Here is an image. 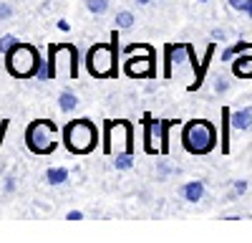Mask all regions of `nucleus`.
<instances>
[{"label":"nucleus","instance_id":"nucleus-29","mask_svg":"<svg viewBox=\"0 0 252 243\" xmlns=\"http://www.w3.org/2000/svg\"><path fill=\"white\" fill-rule=\"evenodd\" d=\"M0 56H3V51H0Z\"/></svg>","mask_w":252,"mask_h":243},{"label":"nucleus","instance_id":"nucleus-16","mask_svg":"<svg viewBox=\"0 0 252 243\" xmlns=\"http://www.w3.org/2000/svg\"><path fill=\"white\" fill-rule=\"evenodd\" d=\"M15 43H18V40H15V36H13V33L0 36V51H3V56H5V53H8V51H10Z\"/></svg>","mask_w":252,"mask_h":243},{"label":"nucleus","instance_id":"nucleus-10","mask_svg":"<svg viewBox=\"0 0 252 243\" xmlns=\"http://www.w3.org/2000/svg\"><path fill=\"white\" fill-rule=\"evenodd\" d=\"M232 74L240 79H252V53H242L235 64H232Z\"/></svg>","mask_w":252,"mask_h":243},{"label":"nucleus","instance_id":"nucleus-17","mask_svg":"<svg viewBox=\"0 0 252 243\" xmlns=\"http://www.w3.org/2000/svg\"><path fill=\"white\" fill-rule=\"evenodd\" d=\"M215 91H217V94H227V91H229V79L217 76V81H215Z\"/></svg>","mask_w":252,"mask_h":243},{"label":"nucleus","instance_id":"nucleus-20","mask_svg":"<svg viewBox=\"0 0 252 243\" xmlns=\"http://www.w3.org/2000/svg\"><path fill=\"white\" fill-rule=\"evenodd\" d=\"M13 15V8L8 3H0V20H8Z\"/></svg>","mask_w":252,"mask_h":243},{"label":"nucleus","instance_id":"nucleus-14","mask_svg":"<svg viewBox=\"0 0 252 243\" xmlns=\"http://www.w3.org/2000/svg\"><path fill=\"white\" fill-rule=\"evenodd\" d=\"M131 165H134V155H131V152L124 150V152H116V155H114V167H116V170H129Z\"/></svg>","mask_w":252,"mask_h":243},{"label":"nucleus","instance_id":"nucleus-1","mask_svg":"<svg viewBox=\"0 0 252 243\" xmlns=\"http://www.w3.org/2000/svg\"><path fill=\"white\" fill-rule=\"evenodd\" d=\"M182 145L189 155H207L217 147V129L207 119H192L182 129Z\"/></svg>","mask_w":252,"mask_h":243},{"label":"nucleus","instance_id":"nucleus-5","mask_svg":"<svg viewBox=\"0 0 252 243\" xmlns=\"http://www.w3.org/2000/svg\"><path fill=\"white\" fill-rule=\"evenodd\" d=\"M58 127L51 119H33L26 127V147L33 155H51L58 145Z\"/></svg>","mask_w":252,"mask_h":243},{"label":"nucleus","instance_id":"nucleus-6","mask_svg":"<svg viewBox=\"0 0 252 243\" xmlns=\"http://www.w3.org/2000/svg\"><path fill=\"white\" fill-rule=\"evenodd\" d=\"M116 48L111 43H96L86 53V69L94 79H111L116 76Z\"/></svg>","mask_w":252,"mask_h":243},{"label":"nucleus","instance_id":"nucleus-18","mask_svg":"<svg viewBox=\"0 0 252 243\" xmlns=\"http://www.w3.org/2000/svg\"><path fill=\"white\" fill-rule=\"evenodd\" d=\"M245 193H247V180H237L235 188H232V195H229V198H237V195H245Z\"/></svg>","mask_w":252,"mask_h":243},{"label":"nucleus","instance_id":"nucleus-22","mask_svg":"<svg viewBox=\"0 0 252 243\" xmlns=\"http://www.w3.org/2000/svg\"><path fill=\"white\" fill-rule=\"evenodd\" d=\"M227 3H229V8H232V10H240V13H242V8H245L247 0H227Z\"/></svg>","mask_w":252,"mask_h":243},{"label":"nucleus","instance_id":"nucleus-15","mask_svg":"<svg viewBox=\"0 0 252 243\" xmlns=\"http://www.w3.org/2000/svg\"><path fill=\"white\" fill-rule=\"evenodd\" d=\"M86 10H89L91 15L109 13V0H86Z\"/></svg>","mask_w":252,"mask_h":243},{"label":"nucleus","instance_id":"nucleus-8","mask_svg":"<svg viewBox=\"0 0 252 243\" xmlns=\"http://www.w3.org/2000/svg\"><path fill=\"white\" fill-rule=\"evenodd\" d=\"M179 195L187 200V202H199L202 195H204V182L202 180H189L179 188Z\"/></svg>","mask_w":252,"mask_h":243},{"label":"nucleus","instance_id":"nucleus-4","mask_svg":"<svg viewBox=\"0 0 252 243\" xmlns=\"http://www.w3.org/2000/svg\"><path fill=\"white\" fill-rule=\"evenodd\" d=\"M3 58H5L8 74L15 76V79H31V76H35L38 66L46 61V58H40L38 48H33L31 43H15Z\"/></svg>","mask_w":252,"mask_h":243},{"label":"nucleus","instance_id":"nucleus-27","mask_svg":"<svg viewBox=\"0 0 252 243\" xmlns=\"http://www.w3.org/2000/svg\"><path fill=\"white\" fill-rule=\"evenodd\" d=\"M152 0H136V5H149Z\"/></svg>","mask_w":252,"mask_h":243},{"label":"nucleus","instance_id":"nucleus-28","mask_svg":"<svg viewBox=\"0 0 252 243\" xmlns=\"http://www.w3.org/2000/svg\"><path fill=\"white\" fill-rule=\"evenodd\" d=\"M199 3H209V0H199Z\"/></svg>","mask_w":252,"mask_h":243},{"label":"nucleus","instance_id":"nucleus-24","mask_svg":"<svg viewBox=\"0 0 252 243\" xmlns=\"http://www.w3.org/2000/svg\"><path fill=\"white\" fill-rule=\"evenodd\" d=\"M242 13H245L247 18H252V0H247V3H245V8H242Z\"/></svg>","mask_w":252,"mask_h":243},{"label":"nucleus","instance_id":"nucleus-11","mask_svg":"<svg viewBox=\"0 0 252 243\" xmlns=\"http://www.w3.org/2000/svg\"><path fill=\"white\" fill-rule=\"evenodd\" d=\"M114 23H116V28H121V31H129V28L136 26V15H134L131 10H119L116 18H114Z\"/></svg>","mask_w":252,"mask_h":243},{"label":"nucleus","instance_id":"nucleus-2","mask_svg":"<svg viewBox=\"0 0 252 243\" xmlns=\"http://www.w3.org/2000/svg\"><path fill=\"white\" fill-rule=\"evenodd\" d=\"M63 145L73 155H89L98 145V129L91 119H73L63 129Z\"/></svg>","mask_w":252,"mask_h":243},{"label":"nucleus","instance_id":"nucleus-23","mask_svg":"<svg viewBox=\"0 0 252 243\" xmlns=\"http://www.w3.org/2000/svg\"><path fill=\"white\" fill-rule=\"evenodd\" d=\"M159 175H161V180H164L166 175H169V167H166V162H164V160L159 162Z\"/></svg>","mask_w":252,"mask_h":243},{"label":"nucleus","instance_id":"nucleus-26","mask_svg":"<svg viewBox=\"0 0 252 243\" xmlns=\"http://www.w3.org/2000/svg\"><path fill=\"white\" fill-rule=\"evenodd\" d=\"M212 38H215V40H222V38H224V31H212Z\"/></svg>","mask_w":252,"mask_h":243},{"label":"nucleus","instance_id":"nucleus-21","mask_svg":"<svg viewBox=\"0 0 252 243\" xmlns=\"http://www.w3.org/2000/svg\"><path fill=\"white\" fill-rule=\"evenodd\" d=\"M3 188H5V193H15L18 182H15V177H13V175H8V177H5V185H3Z\"/></svg>","mask_w":252,"mask_h":243},{"label":"nucleus","instance_id":"nucleus-25","mask_svg":"<svg viewBox=\"0 0 252 243\" xmlns=\"http://www.w3.org/2000/svg\"><path fill=\"white\" fill-rule=\"evenodd\" d=\"M66 218H68V220H81V218H83V213H78V210H71Z\"/></svg>","mask_w":252,"mask_h":243},{"label":"nucleus","instance_id":"nucleus-9","mask_svg":"<svg viewBox=\"0 0 252 243\" xmlns=\"http://www.w3.org/2000/svg\"><path fill=\"white\" fill-rule=\"evenodd\" d=\"M229 124H232V129H237V132L250 129V127H252V107H245V109H237V112H229Z\"/></svg>","mask_w":252,"mask_h":243},{"label":"nucleus","instance_id":"nucleus-19","mask_svg":"<svg viewBox=\"0 0 252 243\" xmlns=\"http://www.w3.org/2000/svg\"><path fill=\"white\" fill-rule=\"evenodd\" d=\"M235 56H240L237 46H229V48H224V51H222V61H232Z\"/></svg>","mask_w":252,"mask_h":243},{"label":"nucleus","instance_id":"nucleus-12","mask_svg":"<svg viewBox=\"0 0 252 243\" xmlns=\"http://www.w3.org/2000/svg\"><path fill=\"white\" fill-rule=\"evenodd\" d=\"M58 107H61V112L71 114V112L78 107V96H76L73 91H61V96H58Z\"/></svg>","mask_w":252,"mask_h":243},{"label":"nucleus","instance_id":"nucleus-13","mask_svg":"<svg viewBox=\"0 0 252 243\" xmlns=\"http://www.w3.org/2000/svg\"><path fill=\"white\" fill-rule=\"evenodd\" d=\"M68 170L66 167H51L48 172H46V182H48V185H63V182H66L68 180Z\"/></svg>","mask_w":252,"mask_h":243},{"label":"nucleus","instance_id":"nucleus-3","mask_svg":"<svg viewBox=\"0 0 252 243\" xmlns=\"http://www.w3.org/2000/svg\"><path fill=\"white\" fill-rule=\"evenodd\" d=\"M46 64H48L51 79L73 81L78 79V48L71 43H51Z\"/></svg>","mask_w":252,"mask_h":243},{"label":"nucleus","instance_id":"nucleus-7","mask_svg":"<svg viewBox=\"0 0 252 243\" xmlns=\"http://www.w3.org/2000/svg\"><path fill=\"white\" fill-rule=\"evenodd\" d=\"M152 58H154V51H149L146 56H134L126 61V74L131 79H141V76H152Z\"/></svg>","mask_w":252,"mask_h":243}]
</instances>
